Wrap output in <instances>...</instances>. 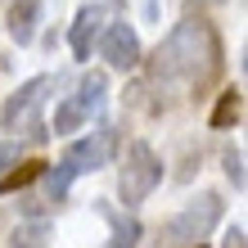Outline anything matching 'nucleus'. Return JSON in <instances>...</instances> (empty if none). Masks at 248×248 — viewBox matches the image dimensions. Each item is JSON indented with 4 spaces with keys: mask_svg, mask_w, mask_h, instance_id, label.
Instances as JSON below:
<instances>
[{
    "mask_svg": "<svg viewBox=\"0 0 248 248\" xmlns=\"http://www.w3.org/2000/svg\"><path fill=\"white\" fill-rule=\"evenodd\" d=\"M221 72V36L212 32V23L203 18H185L167 32V41L158 46L154 54V77L158 81H171V77H185L189 86L208 91Z\"/></svg>",
    "mask_w": 248,
    "mask_h": 248,
    "instance_id": "nucleus-1",
    "label": "nucleus"
},
{
    "mask_svg": "<svg viewBox=\"0 0 248 248\" xmlns=\"http://www.w3.org/2000/svg\"><path fill=\"white\" fill-rule=\"evenodd\" d=\"M221 194H212V189H203V194L194 199V203H185V208L167 221V248H194V244H203L212 235V226L221 221Z\"/></svg>",
    "mask_w": 248,
    "mask_h": 248,
    "instance_id": "nucleus-2",
    "label": "nucleus"
},
{
    "mask_svg": "<svg viewBox=\"0 0 248 248\" xmlns=\"http://www.w3.org/2000/svg\"><path fill=\"white\" fill-rule=\"evenodd\" d=\"M158 181H163V158L154 154L149 140H136L122 158V171H118V194L126 208H136V203H144L158 189Z\"/></svg>",
    "mask_w": 248,
    "mask_h": 248,
    "instance_id": "nucleus-3",
    "label": "nucleus"
},
{
    "mask_svg": "<svg viewBox=\"0 0 248 248\" xmlns=\"http://www.w3.org/2000/svg\"><path fill=\"white\" fill-rule=\"evenodd\" d=\"M50 86H54L50 77L23 81L18 91L5 99V108H0V126H5V131H32V140H46L50 131H46V122H41L36 113H41V104H46V91H50Z\"/></svg>",
    "mask_w": 248,
    "mask_h": 248,
    "instance_id": "nucleus-4",
    "label": "nucleus"
},
{
    "mask_svg": "<svg viewBox=\"0 0 248 248\" xmlns=\"http://www.w3.org/2000/svg\"><path fill=\"white\" fill-rule=\"evenodd\" d=\"M113 149H118V131L104 126V131H95V136H86V140H72L63 167L72 171V176H77V171H99V167H108Z\"/></svg>",
    "mask_w": 248,
    "mask_h": 248,
    "instance_id": "nucleus-5",
    "label": "nucleus"
},
{
    "mask_svg": "<svg viewBox=\"0 0 248 248\" xmlns=\"http://www.w3.org/2000/svg\"><path fill=\"white\" fill-rule=\"evenodd\" d=\"M99 54H104L113 68L131 72L140 63V36H136V27H131V23H108L104 36H99Z\"/></svg>",
    "mask_w": 248,
    "mask_h": 248,
    "instance_id": "nucleus-6",
    "label": "nucleus"
},
{
    "mask_svg": "<svg viewBox=\"0 0 248 248\" xmlns=\"http://www.w3.org/2000/svg\"><path fill=\"white\" fill-rule=\"evenodd\" d=\"M99 23H104V14H99V5H81L77 18H72V32H68V46L77 59H91V46L99 36Z\"/></svg>",
    "mask_w": 248,
    "mask_h": 248,
    "instance_id": "nucleus-7",
    "label": "nucleus"
},
{
    "mask_svg": "<svg viewBox=\"0 0 248 248\" xmlns=\"http://www.w3.org/2000/svg\"><path fill=\"white\" fill-rule=\"evenodd\" d=\"M36 23H41V5L36 0H14V9H9V36L18 41V46H32V36H36Z\"/></svg>",
    "mask_w": 248,
    "mask_h": 248,
    "instance_id": "nucleus-8",
    "label": "nucleus"
},
{
    "mask_svg": "<svg viewBox=\"0 0 248 248\" xmlns=\"http://www.w3.org/2000/svg\"><path fill=\"white\" fill-rule=\"evenodd\" d=\"M99 212L108 217V230H113L104 248H136V244H140L144 230H140V221H136L131 212H113V208H99Z\"/></svg>",
    "mask_w": 248,
    "mask_h": 248,
    "instance_id": "nucleus-9",
    "label": "nucleus"
},
{
    "mask_svg": "<svg viewBox=\"0 0 248 248\" xmlns=\"http://www.w3.org/2000/svg\"><path fill=\"white\" fill-rule=\"evenodd\" d=\"M104 91H108V77H104V72H86L81 86H77V95H68V99L86 113V118H91V113L104 104Z\"/></svg>",
    "mask_w": 248,
    "mask_h": 248,
    "instance_id": "nucleus-10",
    "label": "nucleus"
},
{
    "mask_svg": "<svg viewBox=\"0 0 248 248\" xmlns=\"http://www.w3.org/2000/svg\"><path fill=\"white\" fill-rule=\"evenodd\" d=\"M244 118V91L239 86H230V91L217 95V108H212V126L217 131H226V126H239Z\"/></svg>",
    "mask_w": 248,
    "mask_h": 248,
    "instance_id": "nucleus-11",
    "label": "nucleus"
},
{
    "mask_svg": "<svg viewBox=\"0 0 248 248\" xmlns=\"http://www.w3.org/2000/svg\"><path fill=\"white\" fill-rule=\"evenodd\" d=\"M41 171H46V163H14L5 176H0V194H14V189H27L32 181H41Z\"/></svg>",
    "mask_w": 248,
    "mask_h": 248,
    "instance_id": "nucleus-12",
    "label": "nucleus"
},
{
    "mask_svg": "<svg viewBox=\"0 0 248 248\" xmlns=\"http://www.w3.org/2000/svg\"><path fill=\"white\" fill-rule=\"evenodd\" d=\"M41 181H46V189H41V194H46V203H63L68 185H72V171L59 163V167H46V171H41Z\"/></svg>",
    "mask_w": 248,
    "mask_h": 248,
    "instance_id": "nucleus-13",
    "label": "nucleus"
},
{
    "mask_svg": "<svg viewBox=\"0 0 248 248\" xmlns=\"http://www.w3.org/2000/svg\"><path fill=\"white\" fill-rule=\"evenodd\" d=\"M86 126V113L72 104V99H63L59 108H54V131H81Z\"/></svg>",
    "mask_w": 248,
    "mask_h": 248,
    "instance_id": "nucleus-14",
    "label": "nucleus"
},
{
    "mask_svg": "<svg viewBox=\"0 0 248 248\" xmlns=\"http://www.w3.org/2000/svg\"><path fill=\"white\" fill-rule=\"evenodd\" d=\"M221 163H226L230 185H235V189H244V149H239V144H230V149L221 154Z\"/></svg>",
    "mask_w": 248,
    "mask_h": 248,
    "instance_id": "nucleus-15",
    "label": "nucleus"
},
{
    "mask_svg": "<svg viewBox=\"0 0 248 248\" xmlns=\"http://www.w3.org/2000/svg\"><path fill=\"white\" fill-rule=\"evenodd\" d=\"M41 244H46V226H27V230H18V235H14V244L9 248H41Z\"/></svg>",
    "mask_w": 248,
    "mask_h": 248,
    "instance_id": "nucleus-16",
    "label": "nucleus"
},
{
    "mask_svg": "<svg viewBox=\"0 0 248 248\" xmlns=\"http://www.w3.org/2000/svg\"><path fill=\"white\" fill-rule=\"evenodd\" d=\"M14 163H18V144H0V176H5Z\"/></svg>",
    "mask_w": 248,
    "mask_h": 248,
    "instance_id": "nucleus-17",
    "label": "nucleus"
},
{
    "mask_svg": "<svg viewBox=\"0 0 248 248\" xmlns=\"http://www.w3.org/2000/svg\"><path fill=\"white\" fill-rule=\"evenodd\" d=\"M221 248H244V226H230L226 230V244Z\"/></svg>",
    "mask_w": 248,
    "mask_h": 248,
    "instance_id": "nucleus-18",
    "label": "nucleus"
},
{
    "mask_svg": "<svg viewBox=\"0 0 248 248\" xmlns=\"http://www.w3.org/2000/svg\"><path fill=\"white\" fill-rule=\"evenodd\" d=\"M212 5H226V0H212Z\"/></svg>",
    "mask_w": 248,
    "mask_h": 248,
    "instance_id": "nucleus-19",
    "label": "nucleus"
},
{
    "mask_svg": "<svg viewBox=\"0 0 248 248\" xmlns=\"http://www.w3.org/2000/svg\"><path fill=\"white\" fill-rule=\"evenodd\" d=\"M194 248H203V244H194Z\"/></svg>",
    "mask_w": 248,
    "mask_h": 248,
    "instance_id": "nucleus-20",
    "label": "nucleus"
}]
</instances>
